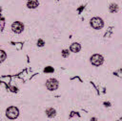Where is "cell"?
<instances>
[{
    "label": "cell",
    "mask_w": 122,
    "mask_h": 121,
    "mask_svg": "<svg viewBox=\"0 0 122 121\" xmlns=\"http://www.w3.org/2000/svg\"><path fill=\"white\" fill-rule=\"evenodd\" d=\"M62 55H63V57H68L69 56V50H63L62 51Z\"/></svg>",
    "instance_id": "11"
},
{
    "label": "cell",
    "mask_w": 122,
    "mask_h": 121,
    "mask_svg": "<svg viewBox=\"0 0 122 121\" xmlns=\"http://www.w3.org/2000/svg\"><path fill=\"white\" fill-rule=\"evenodd\" d=\"M11 29H12V31H13L14 33L19 34V33H21V32L23 31L24 26H23V24H22L21 22L16 21V22H14V23L11 25Z\"/></svg>",
    "instance_id": "5"
},
{
    "label": "cell",
    "mask_w": 122,
    "mask_h": 121,
    "mask_svg": "<svg viewBox=\"0 0 122 121\" xmlns=\"http://www.w3.org/2000/svg\"><path fill=\"white\" fill-rule=\"evenodd\" d=\"M91 62L93 64V65H101L103 63V57L99 54H94L93 56H92L91 58Z\"/></svg>",
    "instance_id": "3"
},
{
    "label": "cell",
    "mask_w": 122,
    "mask_h": 121,
    "mask_svg": "<svg viewBox=\"0 0 122 121\" xmlns=\"http://www.w3.org/2000/svg\"><path fill=\"white\" fill-rule=\"evenodd\" d=\"M110 10H111L112 12H117L118 7H117V5H115V4H112V5L110 6Z\"/></svg>",
    "instance_id": "10"
},
{
    "label": "cell",
    "mask_w": 122,
    "mask_h": 121,
    "mask_svg": "<svg viewBox=\"0 0 122 121\" xmlns=\"http://www.w3.org/2000/svg\"><path fill=\"white\" fill-rule=\"evenodd\" d=\"M6 57H7V55H6V53H5L4 51H2V50H0V62H2L3 60H5V59H6Z\"/></svg>",
    "instance_id": "9"
},
{
    "label": "cell",
    "mask_w": 122,
    "mask_h": 121,
    "mask_svg": "<svg viewBox=\"0 0 122 121\" xmlns=\"http://www.w3.org/2000/svg\"><path fill=\"white\" fill-rule=\"evenodd\" d=\"M46 86L50 90H55L58 87V81L55 79H49L46 83Z\"/></svg>",
    "instance_id": "4"
},
{
    "label": "cell",
    "mask_w": 122,
    "mask_h": 121,
    "mask_svg": "<svg viewBox=\"0 0 122 121\" xmlns=\"http://www.w3.org/2000/svg\"><path fill=\"white\" fill-rule=\"evenodd\" d=\"M46 113H47V115H48L49 117H53V116L55 115V110L51 108V109H48L46 110Z\"/></svg>",
    "instance_id": "8"
},
{
    "label": "cell",
    "mask_w": 122,
    "mask_h": 121,
    "mask_svg": "<svg viewBox=\"0 0 122 121\" xmlns=\"http://www.w3.org/2000/svg\"><path fill=\"white\" fill-rule=\"evenodd\" d=\"M37 45H38V46H43V45H44V41H43L42 39H39L38 42H37Z\"/></svg>",
    "instance_id": "13"
},
{
    "label": "cell",
    "mask_w": 122,
    "mask_h": 121,
    "mask_svg": "<svg viewBox=\"0 0 122 121\" xmlns=\"http://www.w3.org/2000/svg\"><path fill=\"white\" fill-rule=\"evenodd\" d=\"M91 25L94 29H101L104 25L103 20L100 17H93L91 19Z\"/></svg>",
    "instance_id": "1"
},
{
    "label": "cell",
    "mask_w": 122,
    "mask_h": 121,
    "mask_svg": "<svg viewBox=\"0 0 122 121\" xmlns=\"http://www.w3.org/2000/svg\"><path fill=\"white\" fill-rule=\"evenodd\" d=\"M70 49H71V51H72V52L76 53V52H79V51H80V49H81V46H80V44H79V43H76V42H74V43H72V44L71 45Z\"/></svg>",
    "instance_id": "6"
},
{
    "label": "cell",
    "mask_w": 122,
    "mask_h": 121,
    "mask_svg": "<svg viewBox=\"0 0 122 121\" xmlns=\"http://www.w3.org/2000/svg\"><path fill=\"white\" fill-rule=\"evenodd\" d=\"M19 114V111H18V109L15 108V107H10L7 109V116L10 118V119H15L17 118Z\"/></svg>",
    "instance_id": "2"
},
{
    "label": "cell",
    "mask_w": 122,
    "mask_h": 121,
    "mask_svg": "<svg viewBox=\"0 0 122 121\" xmlns=\"http://www.w3.org/2000/svg\"><path fill=\"white\" fill-rule=\"evenodd\" d=\"M53 71V68L51 67H46L45 68V72H52Z\"/></svg>",
    "instance_id": "12"
},
{
    "label": "cell",
    "mask_w": 122,
    "mask_h": 121,
    "mask_svg": "<svg viewBox=\"0 0 122 121\" xmlns=\"http://www.w3.org/2000/svg\"><path fill=\"white\" fill-rule=\"evenodd\" d=\"M27 5H28V8H30V9H35L38 6V1L37 0H29Z\"/></svg>",
    "instance_id": "7"
}]
</instances>
